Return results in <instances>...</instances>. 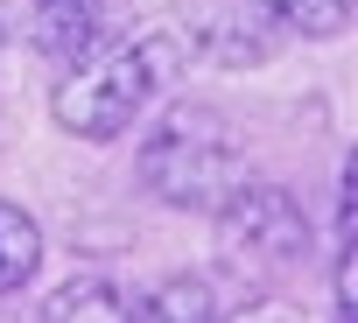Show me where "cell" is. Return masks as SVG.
Listing matches in <instances>:
<instances>
[{
  "mask_svg": "<svg viewBox=\"0 0 358 323\" xmlns=\"http://www.w3.org/2000/svg\"><path fill=\"white\" fill-rule=\"evenodd\" d=\"M190 43L176 29H148L134 43H113V50H85L57 92H50V113L71 141H120L134 127V113H148V99L183 71Z\"/></svg>",
  "mask_w": 358,
  "mask_h": 323,
  "instance_id": "obj_1",
  "label": "cell"
},
{
  "mask_svg": "<svg viewBox=\"0 0 358 323\" xmlns=\"http://www.w3.org/2000/svg\"><path fill=\"white\" fill-rule=\"evenodd\" d=\"M239 176H246V155L218 106H197V99L169 106L155 134L141 141V183L176 211H211Z\"/></svg>",
  "mask_w": 358,
  "mask_h": 323,
  "instance_id": "obj_2",
  "label": "cell"
},
{
  "mask_svg": "<svg viewBox=\"0 0 358 323\" xmlns=\"http://www.w3.org/2000/svg\"><path fill=\"white\" fill-rule=\"evenodd\" d=\"M211 218H218V253L239 274H281V267H295L309 253V211L281 183H246L239 176L211 204Z\"/></svg>",
  "mask_w": 358,
  "mask_h": 323,
  "instance_id": "obj_3",
  "label": "cell"
},
{
  "mask_svg": "<svg viewBox=\"0 0 358 323\" xmlns=\"http://www.w3.org/2000/svg\"><path fill=\"white\" fill-rule=\"evenodd\" d=\"M36 50L71 71L85 50H99V0H36Z\"/></svg>",
  "mask_w": 358,
  "mask_h": 323,
  "instance_id": "obj_4",
  "label": "cell"
},
{
  "mask_svg": "<svg viewBox=\"0 0 358 323\" xmlns=\"http://www.w3.org/2000/svg\"><path fill=\"white\" fill-rule=\"evenodd\" d=\"M127 323H218V288L204 274H169L141 302H127Z\"/></svg>",
  "mask_w": 358,
  "mask_h": 323,
  "instance_id": "obj_5",
  "label": "cell"
},
{
  "mask_svg": "<svg viewBox=\"0 0 358 323\" xmlns=\"http://www.w3.org/2000/svg\"><path fill=\"white\" fill-rule=\"evenodd\" d=\"M36 267H43V225H36V211L0 197V295H22L36 281Z\"/></svg>",
  "mask_w": 358,
  "mask_h": 323,
  "instance_id": "obj_6",
  "label": "cell"
},
{
  "mask_svg": "<svg viewBox=\"0 0 358 323\" xmlns=\"http://www.w3.org/2000/svg\"><path fill=\"white\" fill-rule=\"evenodd\" d=\"M43 323H127V295L106 274H71L43 302Z\"/></svg>",
  "mask_w": 358,
  "mask_h": 323,
  "instance_id": "obj_7",
  "label": "cell"
},
{
  "mask_svg": "<svg viewBox=\"0 0 358 323\" xmlns=\"http://www.w3.org/2000/svg\"><path fill=\"white\" fill-rule=\"evenodd\" d=\"M260 8H267V22H281V29H295V36L330 43V36H344V29H351L358 0H260Z\"/></svg>",
  "mask_w": 358,
  "mask_h": 323,
  "instance_id": "obj_8",
  "label": "cell"
}]
</instances>
